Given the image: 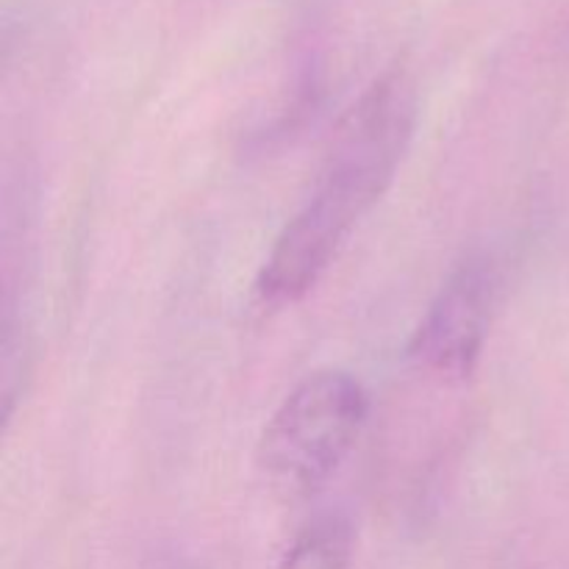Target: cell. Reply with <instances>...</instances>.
<instances>
[{"instance_id": "6da1fadb", "label": "cell", "mask_w": 569, "mask_h": 569, "mask_svg": "<svg viewBox=\"0 0 569 569\" xmlns=\"http://www.w3.org/2000/svg\"><path fill=\"white\" fill-rule=\"evenodd\" d=\"M417 89L395 67L370 83L328 139L306 203L272 244L256 281L264 303L287 306L317 287L361 217L387 194L417 131Z\"/></svg>"}, {"instance_id": "7a4b0ae2", "label": "cell", "mask_w": 569, "mask_h": 569, "mask_svg": "<svg viewBox=\"0 0 569 569\" xmlns=\"http://www.w3.org/2000/svg\"><path fill=\"white\" fill-rule=\"evenodd\" d=\"M370 415L365 383L348 370L309 372L281 400L261 431V476L289 498L317 492L350 456Z\"/></svg>"}, {"instance_id": "3957f363", "label": "cell", "mask_w": 569, "mask_h": 569, "mask_svg": "<svg viewBox=\"0 0 569 569\" xmlns=\"http://www.w3.org/2000/svg\"><path fill=\"white\" fill-rule=\"evenodd\" d=\"M498 283L492 256L470 253L456 264L411 337V359L433 376H472L492 326Z\"/></svg>"}, {"instance_id": "277c9868", "label": "cell", "mask_w": 569, "mask_h": 569, "mask_svg": "<svg viewBox=\"0 0 569 569\" xmlns=\"http://www.w3.org/2000/svg\"><path fill=\"white\" fill-rule=\"evenodd\" d=\"M356 528L348 511L326 509L298 528L278 569H350Z\"/></svg>"}]
</instances>
